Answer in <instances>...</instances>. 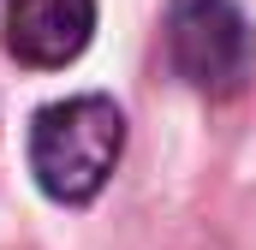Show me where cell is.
<instances>
[{
  "label": "cell",
  "mask_w": 256,
  "mask_h": 250,
  "mask_svg": "<svg viewBox=\"0 0 256 250\" xmlns=\"http://www.w3.org/2000/svg\"><path fill=\"white\" fill-rule=\"evenodd\" d=\"M120 149H126V120L108 96L54 102L30 125V173L54 202H90L114 179Z\"/></svg>",
  "instance_id": "1"
},
{
  "label": "cell",
  "mask_w": 256,
  "mask_h": 250,
  "mask_svg": "<svg viewBox=\"0 0 256 250\" xmlns=\"http://www.w3.org/2000/svg\"><path fill=\"white\" fill-rule=\"evenodd\" d=\"M96 36V0H12L6 6V48L24 66H66Z\"/></svg>",
  "instance_id": "3"
},
{
  "label": "cell",
  "mask_w": 256,
  "mask_h": 250,
  "mask_svg": "<svg viewBox=\"0 0 256 250\" xmlns=\"http://www.w3.org/2000/svg\"><path fill=\"white\" fill-rule=\"evenodd\" d=\"M167 54H173V72L226 102L250 84L256 72V36L244 24V12L232 0H173V18H167Z\"/></svg>",
  "instance_id": "2"
}]
</instances>
